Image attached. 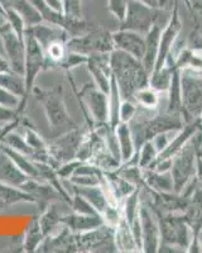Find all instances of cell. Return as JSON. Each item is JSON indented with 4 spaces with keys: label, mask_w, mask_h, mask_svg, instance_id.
Segmentation results:
<instances>
[{
    "label": "cell",
    "mask_w": 202,
    "mask_h": 253,
    "mask_svg": "<svg viewBox=\"0 0 202 253\" xmlns=\"http://www.w3.org/2000/svg\"><path fill=\"white\" fill-rule=\"evenodd\" d=\"M110 65L113 78L118 85L121 100L134 101V94L149 86V74L140 60L120 49L110 52Z\"/></svg>",
    "instance_id": "obj_1"
},
{
    "label": "cell",
    "mask_w": 202,
    "mask_h": 253,
    "mask_svg": "<svg viewBox=\"0 0 202 253\" xmlns=\"http://www.w3.org/2000/svg\"><path fill=\"white\" fill-rule=\"evenodd\" d=\"M183 126H185V119L181 114H173L167 110L161 114L153 115L152 118L145 119V121H138L135 118L132 119L129 122V126L133 134L134 144H135V155L133 160L127 164L136 165L135 157L144 142L153 141L157 135L162 133L178 132Z\"/></svg>",
    "instance_id": "obj_2"
},
{
    "label": "cell",
    "mask_w": 202,
    "mask_h": 253,
    "mask_svg": "<svg viewBox=\"0 0 202 253\" xmlns=\"http://www.w3.org/2000/svg\"><path fill=\"white\" fill-rule=\"evenodd\" d=\"M152 210L156 215L161 230L159 252H162L165 248H169L167 250L169 252H187L192 241V234L183 214L162 213L158 210H154L153 208Z\"/></svg>",
    "instance_id": "obj_3"
},
{
    "label": "cell",
    "mask_w": 202,
    "mask_h": 253,
    "mask_svg": "<svg viewBox=\"0 0 202 253\" xmlns=\"http://www.w3.org/2000/svg\"><path fill=\"white\" fill-rule=\"evenodd\" d=\"M170 13L172 12L150 8L138 0H129L127 15L119 29L134 31L145 36L154 26L165 27L169 20Z\"/></svg>",
    "instance_id": "obj_4"
},
{
    "label": "cell",
    "mask_w": 202,
    "mask_h": 253,
    "mask_svg": "<svg viewBox=\"0 0 202 253\" xmlns=\"http://www.w3.org/2000/svg\"><path fill=\"white\" fill-rule=\"evenodd\" d=\"M66 47L69 52L90 56L95 53H110L115 49L113 42V33L96 26L90 32L78 37L68 38Z\"/></svg>",
    "instance_id": "obj_5"
},
{
    "label": "cell",
    "mask_w": 202,
    "mask_h": 253,
    "mask_svg": "<svg viewBox=\"0 0 202 253\" xmlns=\"http://www.w3.org/2000/svg\"><path fill=\"white\" fill-rule=\"evenodd\" d=\"M169 171L173 178V191L181 194L194 180L197 171L196 148L191 139L173 156Z\"/></svg>",
    "instance_id": "obj_6"
},
{
    "label": "cell",
    "mask_w": 202,
    "mask_h": 253,
    "mask_svg": "<svg viewBox=\"0 0 202 253\" xmlns=\"http://www.w3.org/2000/svg\"><path fill=\"white\" fill-rule=\"evenodd\" d=\"M182 117L185 123L202 117V76L185 70L181 72Z\"/></svg>",
    "instance_id": "obj_7"
},
{
    "label": "cell",
    "mask_w": 202,
    "mask_h": 253,
    "mask_svg": "<svg viewBox=\"0 0 202 253\" xmlns=\"http://www.w3.org/2000/svg\"><path fill=\"white\" fill-rule=\"evenodd\" d=\"M39 96H42L40 100L43 103L49 126L52 128L56 137L78 128L75 122L71 119L68 113H67L62 98L60 96L57 90L40 92Z\"/></svg>",
    "instance_id": "obj_8"
},
{
    "label": "cell",
    "mask_w": 202,
    "mask_h": 253,
    "mask_svg": "<svg viewBox=\"0 0 202 253\" xmlns=\"http://www.w3.org/2000/svg\"><path fill=\"white\" fill-rule=\"evenodd\" d=\"M77 247L87 252H118L114 241V227L102 224L95 229L75 234Z\"/></svg>",
    "instance_id": "obj_9"
},
{
    "label": "cell",
    "mask_w": 202,
    "mask_h": 253,
    "mask_svg": "<svg viewBox=\"0 0 202 253\" xmlns=\"http://www.w3.org/2000/svg\"><path fill=\"white\" fill-rule=\"evenodd\" d=\"M26 43V61H24V81H26V99L33 90V85L38 74L46 66V56L37 41L24 32Z\"/></svg>",
    "instance_id": "obj_10"
},
{
    "label": "cell",
    "mask_w": 202,
    "mask_h": 253,
    "mask_svg": "<svg viewBox=\"0 0 202 253\" xmlns=\"http://www.w3.org/2000/svg\"><path fill=\"white\" fill-rule=\"evenodd\" d=\"M141 228V251L145 253L159 252L161 230L153 210L147 202H141L138 211Z\"/></svg>",
    "instance_id": "obj_11"
},
{
    "label": "cell",
    "mask_w": 202,
    "mask_h": 253,
    "mask_svg": "<svg viewBox=\"0 0 202 253\" xmlns=\"http://www.w3.org/2000/svg\"><path fill=\"white\" fill-rule=\"evenodd\" d=\"M86 133L82 132L80 128L69 130L65 134L58 135L57 139L49 146V155L57 164H66L72 161L77 156L80 146L84 141Z\"/></svg>",
    "instance_id": "obj_12"
},
{
    "label": "cell",
    "mask_w": 202,
    "mask_h": 253,
    "mask_svg": "<svg viewBox=\"0 0 202 253\" xmlns=\"http://www.w3.org/2000/svg\"><path fill=\"white\" fill-rule=\"evenodd\" d=\"M182 31V22L179 18V8L178 1L174 5L173 10L170 13V18L168 20V23L163 27L161 33V40H159V51L158 57H157L156 67L153 71L162 69L167 62V58L169 56L170 51L173 48L174 43H176L177 38L179 37V33Z\"/></svg>",
    "instance_id": "obj_13"
},
{
    "label": "cell",
    "mask_w": 202,
    "mask_h": 253,
    "mask_svg": "<svg viewBox=\"0 0 202 253\" xmlns=\"http://www.w3.org/2000/svg\"><path fill=\"white\" fill-rule=\"evenodd\" d=\"M183 216L192 234V241L187 252L201 253L202 245L200 234L202 232V190L196 189L190 196V204L183 211Z\"/></svg>",
    "instance_id": "obj_14"
},
{
    "label": "cell",
    "mask_w": 202,
    "mask_h": 253,
    "mask_svg": "<svg viewBox=\"0 0 202 253\" xmlns=\"http://www.w3.org/2000/svg\"><path fill=\"white\" fill-rule=\"evenodd\" d=\"M3 42L4 55L8 60L10 69L18 75L24 76V61H26V43L24 37H19L9 28L0 36Z\"/></svg>",
    "instance_id": "obj_15"
},
{
    "label": "cell",
    "mask_w": 202,
    "mask_h": 253,
    "mask_svg": "<svg viewBox=\"0 0 202 253\" xmlns=\"http://www.w3.org/2000/svg\"><path fill=\"white\" fill-rule=\"evenodd\" d=\"M148 193L150 200H148V204L153 208L154 210H158L162 213H183L187 209L190 204V196H186L183 194L178 193H158L148 187H141Z\"/></svg>",
    "instance_id": "obj_16"
},
{
    "label": "cell",
    "mask_w": 202,
    "mask_h": 253,
    "mask_svg": "<svg viewBox=\"0 0 202 253\" xmlns=\"http://www.w3.org/2000/svg\"><path fill=\"white\" fill-rule=\"evenodd\" d=\"M84 101L90 115H93L96 126H104L109 122V95L99 90L94 85H87L82 90Z\"/></svg>",
    "instance_id": "obj_17"
},
{
    "label": "cell",
    "mask_w": 202,
    "mask_h": 253,
    "mask_svg": "<svg viewBox=\"0 0 202 253\" xmlns=\"http://www.w3.org/2000/svg\"><path fill=\"white\" fill-rule=\"evenodd\" d=\"M86 66L93 76L94 84L99 90L109 95L111 85V65H110V53H95L87 56Z\"/></svg>",
    "instance_id": "obj_18"
},
{
    "label": "cell",
    "mask_w": 202,
    "mask_h": 253,
    "mask_svg": "<svg viewBox=\"0 0 202 253\" xmlns=\"http://www.w3.org/2000/svg\"><path fill=\"white\" fill-rule=\"evenodd\" d=\"M114 47L124 51L138 60H143L145 52V36L138 32L118 29L113 33Z\"/></svg>",
    "instance_id": "obj_19"
},
{
    "label": "cell",
    "mask_w": 202,
    "mask_h": 253,
    "mask_svg": "<svg viewBox=\"0 0 202 253\" xmlns=\"http://www.w3.org/2000/svg\"><path fill=\"white\" fill-rule=\"evenodd\" d=\"M24 32L32 36L43 49L56 41H64V42L68 41V35L65 29L55 26V24L47 23L43 20L40 23L33 24V26H27Z\"/></svg>",
    "instance_id": "obj_20"
},
{
    "label": "cell",
    "mask_w": 202,
    "mask_h": 253,
    "mask_svg": "<svg viewBox=\"0 0 202 253\" xmlns=\"http://www.w3.org/2000/svg\"><path fill=\"white\" fill-rule=\"evenodd\" d=\"M62 223H65L67 228L75 234L84 233V232H87V230L95 229V228L105 224L104 219H102L100 214H98V215H89V214L78 213L64 216Z\"/></svg>",
    "instance_id": "obj_21"
},
{
    "label": "cell",
    "mask_w": 202,
    "mask_h": 253,
    "mask_svg": "<svg viewBox=\"0 0 202 253\" xmlns=\"http://www.w3.org/2000/svg\"><path fill=\"white\" fill-rule=\"evenodd\" d=\"M162 29H163V27L154 26L153 28L150 29L147 35H145V52L144 57L141 60V63H143V66H144V69L147 70V72L149 75L153 72L154 67H156Z\"/></svg>",
    "instance_id": "obj_22"
},
{
    "label": "cell",
    "mask_w": 202,
    "mask_h": 253,
    "mask_svg": "<svg viewBox=\"0 0 202 253\" xmlns=\"http://www.w3.org/2000/svg\"><path fill=\"white\" fill-rule=\"evenodd\" d=\"M72 187L73 193L84 196L101 215L111 207L101 185H98V186H77V185L72 184Z\"/></svg>",
    "instance_id": "obj_23"
},
{
    "label": "cell",
    "mask_w": 202,
    "mask_h": 253,
    "mask_svg": "<svg viewBox=\"0 0 202 253\" xmlns=\"http://www.w3.org/2000/svg\"><path fill=\"white\" fill-rule=\"evenodd\" d=\"M115 134L116 139H118L119 150H120L121 164H127V162L132 161L135 155V144H134L129 123L120 122L115 128Z\"/></svg>",
    "instance_id": "obj_24"
},
{
    "label": "cell",
    "mask_w": 202,
    "mask_h": 253,
    "mask_svg": "<svg viewBox=\"0 0 202 253\" xmlns=\"http://www.w3.org/2000/svg\"><path fill=\"white\" fill-rule=\"evenodd\" d=\"M143 180H144V187H148L153 191H158V193H172L173 191V178L170 175V171L158 172V171L144 169Z\"/></svg>",
    "instance_id": "obj_25"
},
{
    "label": "cell",
    "mask_w": 202,
    "mask_h": 253,
    "mask_svg": "<svg viewBox=\"0 0 202 253\" xmlns=\"http://www.w3.org/2000/svg\"><path fill=\"white\" fill-rule=\"evenodd\" d=\"M0 6L17 10L23 17L26 26H33L43 20L31 0H0Z\"/></svg>",
    "instance_id": "obj_26"
},
{
    "label": "cell",
    "mask_w": 202,
    "mask_h": 253,
    "mask_svg": "<svg viewBox=\"0 0 202 253\" xmlns=\"http://www.w3.org/2000/svg\"><path fill=\"white\" fill-rule=\"evenodd\" d=\"M114 241L118 252H140L134 239L132 228L124 216L119 221V224L114 227Z\"/></svg>",
    "instance_id": "obj_27"
},
{
    "label": "cell",
    "mask_w": 202,
    "mask_h": 253,
    "mask_svg": "<svg viewBox=\"0 0 202 253\" xmlns=\"http://www.w3.org/2000/svg\"><path fill=\"white\" fill-rule=\"evenodd\" d=\"M0 86L4 87L8 91L13 92L14 95L19 96L22 99L19 105L20 110L24 107L26 103V81H24V76L18 75L13 71H6V72H0Z\"/></svg>",
    "instance_id": "obj_28"
},
{
    "label": "cell",
    "mask_w": 202,
    "mask_h": 253,
    "mask_svg": "<svg viewBox=\"0 0 202 253\" xmlns=\"http://www.w3.org/2000/svg\"><path fill=\"white\" fill-rule=\"evenodd\" d=\"M181 70H174L172 75L170 86L168 89V104L166 110L173 114L182 115V90H181Z\"/></svg>",
    "instance_id": "obj_29"
},
{
    "label": "cell",
    "mask_w": 202,
    "mask_h": 253,
    "mask_svg": "<svg viewBox=\"0 0 202 253\" xmlns=\"http://www.w3.org/2000/svg\"><path fill=\"white\" fill-rule=\"evenodd\" d=\"M23 200H33V196L26 193L24 190H20V187L17 189V186L3 185L0 182V209Z\"/></svg>",
    "instance_id": "obj_30"
},
{
    "label": "cell",
    "mask_w": 202,
    "mask_h": 253,
    "mask_svg": "<svg viewBox=\"0 0 202 253\" xmlns=\"http://www.w3.org/2000/svg\"><path fill=\"white\" fill-rule=\"evenodd\" d=\"M174 70L169 65H165L162 69L153 71L149 76V86L159 92L168 91L172 81V75Z\"/></svg>",
    "instance_id": "obj_31"
},
{
    "label": "cell",
    "mask_w": 202,
    "mask_h": 253,
    "mask_svg": "<svg viewBox=\"0 0 202 253\" xmlns=\"http://www.w3.org/2000/svg\"><path fill=\"white\" fill-rule=\"evenodd\" d=\"M158 92L150 86L143 87L134 94V103L144 110H156L161 103Z\"/></svg>",
    "instance_id": "obj_32"
},
{
    "label": "cell",
    "mask_w": 202,
    "mask_h": 253,
    "mask_svg": "<svg viewBox=\"0 0 202 253\" xmlns=\"http://www.w3.org/2000/svg\"><path fill=\"white\" fill-rule=\"evenodd\" d=\"M141 187H136L133 193L129 194L123 202V216L128 221V224L132 225L135 218L138 216L139 205H140Z\"/></svg>",
    "instance_id": "obj_33"
},
{
    "label": "cell",
    "mask_w": 202,
    "mask_h": 253,
    "mask_svg": "<svg viewBox=\"0 0 202 253\" xmlns=\"http://www.w3.org/2000/svg\"><path fill=\"white\" fill-rule=\"evenodd\" d=\"M157 156H158V150H157L154 142L147 141L140 147V150L135 157V164L140 167L141 170H144L156 161Z\"/></svg>",
    "instance_id": "obj_34"
},
{
    "label": "cell",
    "mask_w": 202,
    "mask_h": 253,
    "mask_svg": "<svg viewBox=\"0 0 202 253\" xmlns=\"http://www.w3.org/2000/svg\"><path fill=\"white\" fill-rule=\"evenodd\" d=\"M67 49L66 42L64 41H56V42H52L51 44L44 48V56H46V65L48 63H52V65H56V66H60V63L64 61V58L66 57Z\"/></svg>",
    "instance_id": "obj_35"
},
{
    "label": "cell",
    "mask_w": 202,
    "mask_h": 253,
    "mask_svg": "<svg viewBox=\"0 0 202 253\" xmlns=\"http://www.w3.org/2000/svg\"><path fill=\"white\" fill-rule=\"evenodd\" d=\"M0 12L3 13L4 18H5L6 23L10 26V29L14 32L15 35L19 36V37H24V31H26V22H24L23 17L14 10V9L9 8H3L0 6Z\"/></svg>",
    "instance_id": "obj_36"
},
{
    "label": "cell",
    "mask_w": 202,
    "mask_h": 253,
    "mask_svg": "<svg viewBox=\"0 0 202 253\" xmlns=\"http://www.w3.org/2000/svg\"><path fill=\"white\" fill-rule=\"evenodd\" d=\"M62 219H64V215L62 214L60 215V213L55 209L49 210L48 213L44 214L39 220V227L43 234H48L49 230H52L60 221L62 223Z\"/></svg>",
    "instance_id": "obj_37"
},
{
    "label": "cell",
    "mask_w": 202,
    "mask_h": 253,
    "mask_svg": "<svg viewBox=\"0 0 202 253\" xmlns=\"http://www.w3.org/2000/svg\"><path fill=\"white\" fill-rule=\"evenodd\" d=\"M71 205H72L75 213L89 214V215H98V214H100L98 213V210H96L93 205L90 204L84 196L78 195V194H75L73 199L71 200Z\"/></svg>",
    "instance_id": "obj_38"
},
{
    "label": "cell",
    "mask_w": 202,
    "mask_h": 253,
    "mask_svg": "<svg viewBox=\"0 0 202 253\" xmlns=\"http://www.w3.org/2000/svg\"><path fill=\"white\" fill-rule=\"evenodd\" d=\"M128 1L129 0H107V10L115 19L121 23L127 15Z\"/></svg>",
    "instance_id": "obj_39"
},
{
    "label": "cell",
    "mask_w": 202,
    "mask_h": 253,
    "mask_svg": "<svg viewBox=\"0 0 202 253\" xmlns=\"http://www.w3.org/2000/svg\"><path fill=\"white\" fill-rule=\"evenodd\" d=\"M20 101L22 99L17 95H14L13 92L8 91L5 90L4 87L0 86V105L1 107H5L9 108V109H19V105H20ZM19 112V110H18Z\"/></svg>",
    "instance_id": "obj_40"
},
{
    "label": "cell",
    "mask_w": 202,
    "mask_h": 253,
    "mask_svg": "<svg viewBox=\"0 0 202 253\" xmlns=\"http://www.w3.org/2000/svg\"><path fill=\"white\" fill-rule=\"evenodd\" d=\"M138 113V105L134 101L121 100L120 105V122L129 123Z\"/></svg>",
    "instance_id": "obj_41"
},
{
    "label": "cell",
    "mask_w": 202,
    "mask_h": 253,
    "mask_svg": "<svg viewBox=\"0 0 202 253\" xmlns=\"http://www.w3.org/2000/svg\"><path fill=\"white\" fill-rule=\"evenodd\" d=\"M87 57L84 55H80V53H76V52H67L66 57L64 58V61L60 63L61 67H65L67 70L75 69V67L80 66L81 63H86Z\"/></svg>",
    "instance_id": "obj_42"
},
{
    "label": "cell",
    "mask_w": 202,
    "mask_h": 253,
    "mask_svg": "<svg viewBox=\"0 0 202 253\" xmlns=\"http://www.w3.org/2000/svg\"><path fill=\"white\" fill-rule=\"evenodd\" d=\"M138 1L150 6V8L161 9V10H166V12H172L178 0H138Z\"/></svg>",
    "instance_id": "obj_43"
},
{
    "label": "cell",
    "mask_w": 202,
    "mask_h": 253,
    "mask_svg": "<svg viewBox=\"0 0 202 253\" xmlns=\"http://www.w3.org/2000/svg\"><path fill=\"white\" fill-rule=\"evenodd\" d=\"M81 164V161L76 160V161H69L66 164H62L60 166L57 171V175L61 176V178H69L71 176L75 173L76 169H77L78 165Z\"/></svg>",
    "instance_id": "obj_44"
},
{
    "label": "cell",
    "mask_w": 202,
    "mask_h": 253,
    "mask_svg": "<svg viewBox=\"0 0 202 253\" xmlns=\"http://www.w3.org/2000/svg\"><path fill=\"white\" fill-rule=\"evenodd\" d=\"M17 115V109H9V108L1 107V105H0V124L6 123V122H12Z\"/></svg>",
    "instance_id": "obj_45"
},
{
    "label": "cell",
    "mask_w": 202,
    "mask_h": 253,
    "mask_svg": "<svg viewBox=\"0 0 202 253\" xmlns=\"http://www.w3.org/2000/svg\"><path fill=\"white\" fill-rule=\"evenodd\" d=\"M44 5L48 9L56 13H64L65 14V5L64 0H42Z\"/></svg>",
    "instance_id": "obj_46"
},
{
    "label": "cell",
    "mask_w": 202,
    "mask_h": 253,
    "mask_svg": "<svg viewBox=\"0 0 202 253\" xmlns=\"http://www.w3.org/2000/svg\"><path fill=\"white\" fill-rule=\"evenodd\" d=\"M195 182H196L197 189L202 190V158L197 156V171L195 176Z\"/></svg>",
    "instance_id": "obj_47"
},
{
    "label": "cell",
    "mask_w": 202,
    "mask_h": 253,
    "mask_svg": "<svg viewBox=\"0 0 202 253\" xmlns=\"http://www.w3.org/2000/svg\"><path fill=\"white\" fill-rule=\"evenodd\" d=\"M194 36L192 37V44H191V48L196 49V51H202V36L199 35H191Z\"/></svg>",
    "instance_id": "obj_48"
},
{
    "label": "cell",
    "mask_w": 202,
    "mask_h": 253,
    "mask_svg": "<svg viewBox=\"0 0 202 253\" xmlns=\"http://www.w3.org/2000/svg\"><path fill=\"white\" fill-rule=\"evenodd\" d=\"M6 71H12V69H10V65H9L5 56L0 53V72H6Z\"/></svg>",
    "instance_id": "obj_49"
},
{
    "label": "cell",
    "mask_w": 202,
    "mask_h": 253,
    "mask_svg": "<svg viewBox=\"0 0 202 253\" xmlns=\"http://www.w3.org/2000/svg\"><path fill=\"white\" fill-rule=\"evenodd\" d=\"M9 28H10V26H9L8 23H4L3 26H0V35H1V33H4V32Z\"/></svg>",
    "instance_id": "obj_50"
},
{
    "label": "cell",
    "mask_w": 202,
    "mask_h": 253,
    "mask_svg": "<svg viewBox=\"0 0 202 253\" xmlns=\"http://www.w3.org/2000/svg\"><path fill=\"white\" fill-rule=\"evenodd\" d=\"M4 23H6V20H5V18H4L3 13L0 12V26H3Z\"/></svg>",
    "instance_id": "obj_51"
},
{
    "label": "cell",
    "mask_w": 202,
    "mask_h": 253,
    "mask_svg": "<svg viewBox=\"0 0 202 253\" xmlns=\"http://www.w3.org/2000/svg\"><path fill=\"white\" fill-rule=\"evenodd\" d=\"M182 3L185 4L186 8H187L188 10H190V9H191V3H190V0H182Z\"/></svg>",
    "instance_id": "obj_52"
}]
</instances>
